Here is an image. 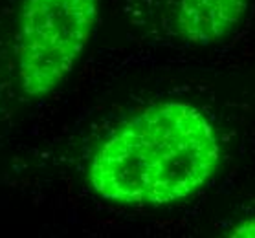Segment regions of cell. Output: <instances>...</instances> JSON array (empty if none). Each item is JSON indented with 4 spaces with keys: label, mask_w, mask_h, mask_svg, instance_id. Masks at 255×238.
<instances>
[{
    "label": "cell",
    "mask_w": 255,
    "mask_h": 238,
    "mask_svg": "<svg viewBox=\"0 0 255 238\" xmlns=\"http://www.w3.org/2000/svg\"><path fill=\"white\" fill-rule=\"evenodd\" d=\"M230 237H250L255 238V216L254 218H246V220L239 222L228 231Z\"/></svg>",
    "instance_id": "4"
},
{
    "label": "cell",
    "mask_w": 255,
    "mask_h": 238,
    "mask_svg": "<svg viewBox=\"0 0 255 238\" xmlns=\"http://www.w3.org/2000/svg\"><path fill=\"white\" fill-rule=\"evenodd\" d=\"M99 0H22L17 76L26 97H44L70 76L98 22Z\"/></svg>",
    "instance_id": "2"
},
{
    "label": "cell",
    "mask_w": 255,
    "mask_h": 238,
    "mask_svg": "<svg viewBox=\"0 0 255 238\" xmlns=\"http://www.w3.org/2000/svg\"><path fill=\"white\" fill-rule=\"evenodd\" d=\"M248 0H178L176 28L187 42L208 46L235 29Z\"/></svg>",
    "instance_id": "3"
},
{
    "label": "cell",
    "mask_w": 255,
    "mask_h": 238,
    "mask_svg": "<svg viewBox=\"0 0 255 238\" xmlns=\"http://www.w3.org/2000/svg\"><path fill=\"white\" fill-rule=\"evenodd\" d=\"M221 163L213 125L197 106L162 101L114 128L94 152L88 183L123 205H167L202 189Z\"/></svg>",
    "instance_id": "1"
}]
</instances>
